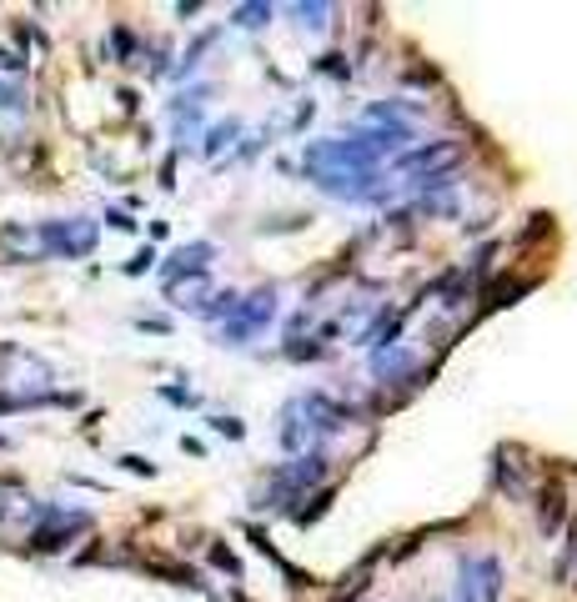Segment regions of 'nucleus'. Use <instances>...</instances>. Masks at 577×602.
I'll return each mask as SVG.
<instances>
[{"instance_id": "f257e3e1", "label": "nucleus", "mask_w": 577, "mask_h": 602, "mask_svg": "<svg viewBox=\"0 0 577 602\" xmlns=\"http://www.w3.org/2000/svg\"><path fill=\"white\" fill-rule=\"evenodd\" d=\"M0 105H21V96H15L11 86H0Z\"/></svg>"}]
</instances>
